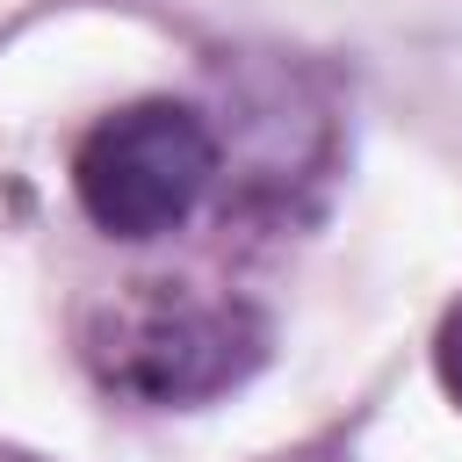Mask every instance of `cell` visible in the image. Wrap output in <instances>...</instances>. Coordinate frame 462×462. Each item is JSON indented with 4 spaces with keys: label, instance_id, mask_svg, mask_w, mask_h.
Returning <instances> with one entry per match:
<instances>
[{
    "label": "cell",
    "instance_id": "3957f363",
    "mask_svg": "<svg viewBox=\"0 0 462 462\" xmlns=\"http://www.w3.org/2000/svg\"><path fill=\"white\" fill-rule=\"evenodd\" d=\"M433 375H440V390H448V404L462 411V303L440 318V332H433Z\"/></svg>",
    "mask_w": 462,
    "mask_h": 462
},
{
    "label": "cell",
    "instance_id": "7a4b0ae2",
    "mask_svg": "<svg viewBox=\"0 0 462 462\" xmlns=\"http://www.w3.org/2000/svg\"><path fill=\"white\" fill-rule=\"evenodd\" d=\"M217 180V137L188 101L108 108L72 152V195L108 238H166L195 217Z\"/></svg>",
    "mask_w": 462,
    "mask_h": 462
},
{
    "label": "cell",
    "instance_id": "6da1fadb",
    "mask_svg": "<svg viewBox=\"0 0 462 462\" xmlns=\"http://www.w3.org/2000/svg\"><path fill=\"white\" fill-rule=\"evenodd\" d=\"M267 354V325L231 296H195L180 282H137L87 325V361L108 390L137 404H202L245 383Z\"/></svg>",
    "mask_w": 462,
    "mask_h": 462
}]
</instances>
